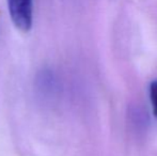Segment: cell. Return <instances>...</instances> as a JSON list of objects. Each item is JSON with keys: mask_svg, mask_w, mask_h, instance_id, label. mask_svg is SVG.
<instances>
[{"mask_svg": "<svg viewBox=\"0 0 157 156\" xmlns=\"http://www.w3.org/2000/svg\"><path fill=\"white\" fill-rule=\"evenodd\" d=\"M9 14L14 26L28 32L33 24V0H6Z\"/></svg>", "mask_w": 157, "mask_h": 156, "instance_id": "cell-1", "label": "cell"}, {"mask_svg": "<svg viewBox=\"0 0 157 156\" xmlns=\"http://www.w3.org/2000/svg\"><path fill=\"white\" fill-rule=\"evenodd\" d=\"M150 97L153 105V112L154 116L157 118V80L153 81L150 85Z\"/></svg>", "mask_w": 157, "mask_h": 156, "instance_id": "cell-2", "label": "cell"}]
</instances>
